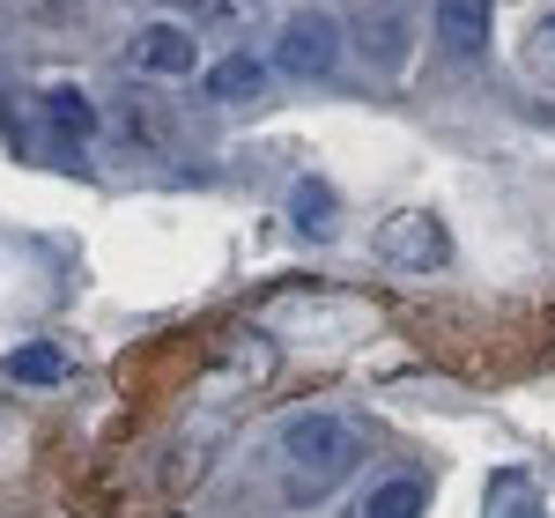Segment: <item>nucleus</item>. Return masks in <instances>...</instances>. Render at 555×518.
<instances>
[{
  "mask_svg": "<svg viewBox=\"0 0 555 518\" xmlns=\"http://www.w3.org/2000/svg\"><path fill=\"white\" fill-rule=\"evenodd\" d=\"M274 452H282V481H289V496H297V504H311V496H334V489H341V481L363 467V437H356V423L326 415V407L289 415Z\"/></svg>",
  "mask_w": 555,
  "mask_h": 518,
  "instance_id": "f257e3e1",
  "label": "nucleus"
},
{
  "mask_svg": "<svg viewBox=\"0 0 555 518\" xmlns=\"http://www.w3.org/2000/svg\"><path fill=\"white\" fill-rule=\"evenodd\" d=\"M378 259L400 274H437V267H452V230L437 208H400L378 222Z\"/></svg>",
  "mask_w": 555,
  "mask_h": 518,
  "instance_id": "f03ea898",
  "label": "nucleus"
},
{
  "mask_svg": "<svg viewBox=\"0 0 555 518\" xmlns=\"http://www.w3.org/2000/svg\"><path fill=\"white\" fill-rule=\"evenodd\" d=\"M334 60H341V23L319 15V8H297L274 30V75H289V82H326Z\"/></svg>",
  "mask_w": 555,
  "mask_h": 518,
  "instance_id": "7ed1b4c3",
  "label": "nucleus"
},
{
  "mask_svg": "<svg viewBox=\"0 0 555 518\" xmlns=\"http://www.w3.org/2000/svg\"><path fill=\"white\" fill-rule=\"evenodd\" d=\"M341 38L371 60V67H400L408 60V15L392 8V0H356L341 23Z\"/></svg>",
  "mask_w": 555,
  "mask_h": 518,
  "instance_id": "20e7f679",
  "label": "nucleus"
},
{
  "mask_svg": "<svg viewBox=\"0 0 555 518\" xmlns=\"http://www.w3.org/2000/svg\"><path fill=\"white\" fill-rule=\"evenodd\" d=\"M127 60L141 67V75H193V30H178V23H149V30H133Z\"/></svg>",
  "mask_w": 555,
  "mask_h": 518,
  "instance_id": "39448f33",
  "label": "nucleus"
},
{
  "mask_svg": "<svg viewBox=\"0 0 555 518\" xmlns=\"http://www.w3.org/2000/svg\"><path fill=\"white\" fill-rule=\"evenodd\" d=\"M437 44L474 60L489 44V0H437Z\"/></svg>",
  "mask_w": 555,
  "mask_h": 518,
  "instance_id": "423d86ee",
  "label": "nucleus"
},
{
  "mask_svg": "<svg viewBox=\"0 0 555 518\" xmlns=\"http://www.w3.org/2000/svg\"><path fill=\"white\" fill-rule=\"evenodd\" d=\"M423 511H429L423 475H385V481H371V496L356 504V518H423Z\"/></svg>",
  "mask_w": 555,
  "mask_h": 518,
  "instance_id": "0eeeda50",
  "label": "nucleus"
},
{
  "mask_svg": "<svg viewBox=\"0 0 555 518\" xmlns=\"http://www.w3.org/2000/svg\"><path fill=\"white\" fill-rule=\"evenodd\" d=\"M259 89H267V60H259V52H222V60L208 67L215 104H253Z\"/></svg>",
  "mask_w": 555,
  "mask_h": 518,
  "instance_id": "6e6552de",
  "label": "nucleus"
},
{
  "mask_svg": "<svg viewBox=\"0 0 555 518\" xmlns=\"http://www.w3.org/2000/svg\"><path fill=\"white\" fill-rule=\"evenodd\" d=\"M15 386H67V355L52 341H23V348H8V363H0Z\"/></svg>",
  "mask_w": 555,
  "mask_h": 518,
  "instance_id": "1a4fd4ad",
  "label": "nucleus"
},
{
  "mask_svg": "<svg viewBox=\"0 0 555 518\" xmlns=\"http://www.w3.org/2000/svg\"><path fill=\"white\" fill-rule=\"evenodd\" d=\"M38 104H44V119L67 133V141H89V133H96V104H89L82 89H67V82H60V89H44Z\"/></svg>",
  "mask_w": 555,
  "mask_h": 518,
  "instance_id": "9d476101",
  "label": "nucleus"
},
{
  "mask_svg": "<svg viewBox=\"0 0 555 518\" xmlns=\"http://www.w3.org/2000/svg\"><path fill=\"white\" fill-rule=\"evenodd\" d=\"M289 222H297L304 237H326V230H334V193H326V178H304L297 193H289Z\"/></svg>",
  "mask_w": 555,
  "mask_h": 518,
  "instance_id": "9b49d317",
  "label": "nucleus"
},
{
  "mask_svg": "<svg viewBox=\"0 0 555 518\" xmlns=\"http://www.w3.org/2000/svg\"><path fill=\"white\" fill-rule=\"evenodd\" d=\"M526 67H533L541 82H555V8L533 23V30H526Z\"/></svg>",
  "mask_w": 555,
  "mask_h": 518,
  "instance_id": "f8f14e48",
  "label": "nucleus"
},
{
  "mask_svg": "<svg viewBox=\"0 0 555 518\" xmlns=\"http://www.w3.org/2000/svg\"><path fill=\"white\" fill-rule=\"evenodd\" d=\"M133 133H141V141H171V112H164V104H149V96H133Z\"/></svg>",
  "mask_w": 555,
  "mask_h": 518,
  "instance_id": "ddd939ff",
  "label": "nucleus"
}]
</instances>
